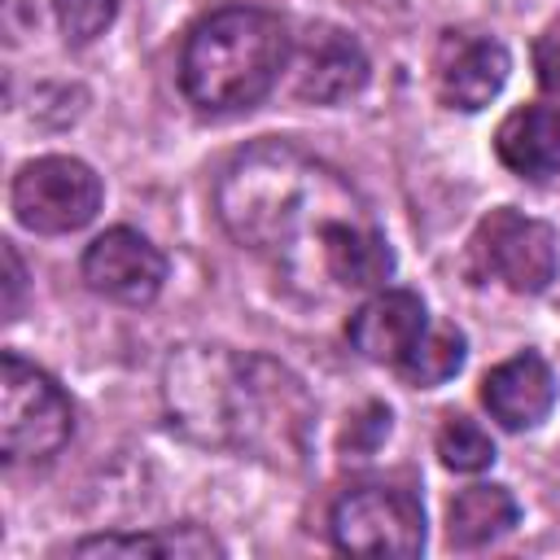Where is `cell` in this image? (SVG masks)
<instances>
[{
  "label": "cell",
  "instance_id": "1",
  "mask_svg": "<svg viewBox=\"0 0 560 560\" xmlns=\"http://www.w3.org/2000/svg\"><path fill=\"white\" fill-rule=\"evenodd\" d=\"M214 206L228 236L267 258L276 280L306 302L381 289L394 271V249L359 188L284 140L236 153Z\"/></svg>",
  "mask_w": 560,
  "mask_h": 560
},
{
  "label": "cell",
  "instance_id": "2",
  "mask_svg": "<svg viewBox=\"0 0 560 560\" xmlns=\"http://www.w3.org/2000/svg\"><path fill=\"white\" fill-rule=\"evenodd\" d=\"M162 402L171 424L197 442L302 468L315 438V402L306 385L267 354L228 346H179L162 368Z\"/></svg>",
  "mask_w": 560,
  "mask_h": 560
},
{
  "label": "cell",
  "instance_id": "3",
  "mask_svg": "<svg viewBox=\"0 0 560 560\" xmlns=\"http://www.w3.org/2000/svg\"><path fill=\"white\" fill-rule=\"evenodd\" d=\"M289 26L254 4L206 13L179 52V88L201 114L254 109L289 66Z\"/></svg>",
  "mask_w": 560,
  "mask_h": 560
},
{
  "label": "cell",
  "instance_id": "4",
  "mask_svg": "<svg viewBox=\"0 0 560 560\" xmlns=\"http://www.w3.org/2000/svg\"><path fill=\"white\" fill-rule=\"evenodd\" d=\"M74 433V407L66 389L22 354L0 359V451L4 464L52 459Z\"/></svg>",
  "mask_w": 560,
  "mask_h": 560
},
{
  "label": "cell",
  "instance_id": "5",
  "mask_svg": "<svg viewBox=\"0 0 560 560\" xmlns=\"http://www.w3.org/2000/svg\"><path fill=\"white\" fill-rule=\"evenodd\" d=\"M101 175L79 158H35L13 175V214L39 236H66L88 228L101 210Z\"/></svg>",
  "mask_w": 560,
  "mask_h": 560
},
{
  "label": "cell",
  "instance_id": "6",
  "mask_svg": "<svg viewBox=\"0 0 560 560\" xmlns=\"http://www.w3.org/2000/svg\"><path fill=\"white\" fill-rule=\"evenodd\" d=\"M328 534L337 551L354 556H420L424 508L398 486H354L332 503Z\"/></svg>",
  "mask_w": 560,
  "mask_h": 560
},
{
  "label": "cell",
  "instance_id": "7",
  "mask_svg": "<svg viewBox=\"0 0 560 560\" xmlns=\"http://www.w3.org/2000/svg\"><path fill=\"white\" fill-rule=\"evenodd\" d=\"M472 262L481 276H494L512 293H542L560 271V241L556 228L542 219H529L512 206L490 210L472 241Z\"/></svg>",
  "mask_w": 560,
  "mask_h": 560
},
{
  "label": "cell",
  "instance_id": "8",
  "mask_svg": "<svg viewBox=\"0 0 560 560\" xmlns=\"http://www.w3.org/2000/svg\"><path fill=\"white\" fill-rule=\"evenodd\" d=\"M83 284L118 306H149L166 284V254L136 228H109L83 249Z\"/></svg>",
  "mask_w": 560,
  "mask_h": 560
},
{
  "label": "cell",
  "instance_id": "9",
  "mask_svg": "<svg viewBox=\"0 0 560 560\" xmlns=\"http://www.w3.org/2000/svg\"><path fill=\"white\" fill-rule=\"evenodd\" d=\"M368 83V57L359 48V39L341 26H311L298 44V70H293V88L302 101L315 105H337L346 96H354Z\"/></svg>",
  "mask_w": 560,
  "mask_h": 560
},
{
  "label": "cell",
  "instance_id": "10",
  "mask_svg": "<svg viewBox=\"0 0 560 560\" xmlns=\"http://www.w3.org/2000/svg\"><path fill=\"white\" fill-rule=\"evenodd\" d=\"M512 57L494 35H446L438 52V96L451 109H486L508 83Z\"/></svg>",
  "mask_w": 560,
  "mask_h": 560
},
{
  "label": "cell",
  "instance_id": "11",
  "mask_svg": "<svg viewBox=\"0 0 560 560\" xmlns=\"http://www.w3.org/2000/svg\"><path fill=\"white\" fill-rule=\"evenodd\" d=\"M424 328H429V315H424L420 293H411V289H376L350 315L346 337H350V346L363 359L398 368L416 350V341L424 337Z\"/></svg>",
  "mask_w": 560,
  "mask_h": 560
},
{
  "label": "cell",
  "instance_id": "12",
  "mask_svg": "<svg viewBox=\"0 0 560 560\" xmlns=\"http://www.w3.org/2000/svg\"><path fill=\"white\" fill-rule=\"evenodd\" d=\"M481 402L503 429H512V433L534 429L556 407V376L538 350H521V354H512L486 372Z\"/></svg>",
  "mask_w": 560,
  "mask_h": 560
},
{
  "label": "cell",
  "instance_id": "13",
  "mask_svg": "<svg viewBox=\"0 0 560 560\" xmlns=\"http://www.w3.org/2000/svg\"><path fill=\"white\" fill-rule=\"evenodd\" d=\"M499 162L521 179H547L560 171V105H521L494 131Z\"/></svg>",
  "mask_w": 560,
  "mask_h": 560
},
{
  "label": "cell",
  "instance_id": "14",
  "mask_svg": "<svg viewBox=\"0 0 560 560\" xmlns=\"http://www.w3.org/2000/svg\"><path fill=\"white\" fill-rule=\"evenodd\" d=\"M70 556H162V560H197L223 556V542L201 525H162L149 534H92L70 547Z\"/></svg>",
  "mask_w": 560,
  "mask_h": 560
},
{
  "label": "cell",
  "instance_id": "15",
  "mask_svg": "<svg viewBox=\"0 0 560 560\" xmlns=\"http://www.w3.org/2000/svg\"><path fill=\"white\" fill-rule=\"evenodd\" d=\"M521 508L512 499L508 486H494V481H477L468 490H459L446 508V538L455 547H486L494 538H503L512 525H516Z\"/></svg>",
  "mask_w": 560,
  "mask_h": 560
},
{
  "label": "cell",
  "instance_id": "16",
  "mask_svg": "<svg viewBox=\"0 0 560 560\" xmlns=\"http://www.w3.org/2000/svg\"><path fill=\"white\" fill-rule=\"evenodd\" d=\"M459 368H464V332L455 324H442V328H424L416 350L398 363V376L416 389H433L451 381Z\"/></svg>",
  "mask_w": 560,
  "mask_h": 560
},
{
  "label": "cell",
  "instance_id": "17",
  "mask_svg": "<svg viewBox=\"0 0 560 560\" xmlns=\"http://www.w3.org/2000/svg\"><path fill=\"white\" fill-rule=\"evenodd\" d=\"M438 455L455 472H481V468L494 464V442H490V433L477 420L446 416L442 429H438Z\"/></svg>",
  "mask_w": 560,
  "mask_h": 560
},
{
  "label": "cell",
  "instance_id": "18",
  "mask_svg": "<svg viewBox=\"0 0 560 560\" xmlns=\"http://www.w3.org/2000/svg\"><path fill=\"white\" fill-rule=\"evenodd\" d=\"M52 13H57L66 44L83 48L109 31V22L118 18V0H52Z\"/></svg>",
  "mask_w": 560,
  "mask_h": 560
},
{
  "label": "cell",
  "instance_id": "19",
  "mask_svg": "<svg viewBox=\"0 0 560 560\" xmlns=\"http://www.w3.org/2000/svg\"><path fill=\"white\" fill-rule=\"evenodd\" d=\"M22 258L13 249V241H4V319H18L22 311Z\"/></svg>",
  "mask_w": 560,
  "mask_h": 560
},
{
  "label": "cell",
  "instance_id": "20",
  "mask_svg": "<svg viewBox=\"0 0 560 560\" xmlns=\"http://www.w3.org/2000/svg\"><path fill=\"white\" fill-rule=\"evenodd\" d=\"M538 79L560 92V22H551L547 35L538 39Z\"/></svg>",
  "mask_w": 560,
  "mask_h": 560
}]
</instances>
